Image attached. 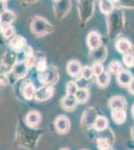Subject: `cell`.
Returning a JSON list of instances; mask_svg holds the SVG:
<instances>
[{
  "mask_svg": "<svg viewBox=\"0 0 134 150\" xmlns=\"http://www.w3.org/2000/svg\"><path fill=\"white\" fill-rule=\"evenodd\" d=\"M54 94V88H53L51 85H46V86H43L41 88L37 89L35 91V94H34V99L36 101H45V100H48L50 99L51 97L53 96Z\"/></svg>",
  "mask_w": 134,
  "mask_h": 150,
  "instance_id": "3957f363",
  "label": "cell"
},
{
  "mask_svg": "<svg viewBox=\"0 0 134 150\" xmlns=\"http://www.w3.org/2000/svg\"><path fill=\"white\" fill-rule=\"evenodd\" d=\"M78 85H77L76 82L74 81H70L67 83L66 85V93L67 94H72V95H74L75 93H76V91L78 90Z\"/></svg>",
  "mask_w": 134,
  "mask_h": 150,
  "instance_id": "d4e9b609",
  "label": "cell"
},
{
  "mask_svg": "<svg viewBox=\"0 0 134 150\" xmlns=\"http://www.w3.org/2000/svg\"><path fill=\"white\" fill-rule=\"evenodd\" d=\"M6 83H7V77L0 74V84H1V85H5Z\"/></svg>",
  "mask_w": 134,
  "mask_h": 150,
  "instance_id": "4dcf8cb0",
  "label": "cell"
},
{
  "mask_svg": "<svg viewBox=\"0 0 134 150\" xmlns=\"http://www.w3.org/2000/svg\"><path fill=\"white\" fill-rule=\"evenodd\" d=\"M25 121L28 126L35 128L36 126H38L41 122V114L38 111H35V110L30 111V112H28L27 115H26Z\"/></svg>",
  "mask_w": 134,
  "mask_h": 150,
  "instance_id": "52a82bcc",
  "label": "cell"
},
{
  "mask_svg": "<svg viewBox=\"0 0 134 150\" xmlns=\"http://www.w3.org/2000/svg\"><path fill=\"white\" fill-rule=\"evenodd\" d=\"M93 127L96 131H103L108 127V119L105 116H97L94 121Z\"/></svg>",
  "mask_w": 134,
  "mask_h": 150,
  "instance_id": "e0dca14e",
  "label": "cell"
},
{
  "mask_svg": "<svg viewBox=\"0 0 134 150\" xmlns=\"http://www.w3.org/2000/svg\"><path fill=\"white\" fill-rule=\"evenodd\" d=\"M38 79H39L41 83L46 84V85L51 83H55L58 79V72L56 68L47 67L45 70L38 73Z\"/></svg>",
  "mask_w": 134,
  "mask_h": 150,
  "instance_id": "7a4b0ae2",
  "label": "cell"
},
{
  "mask_svg": "<svg viewBox=\"0 0 134 150\" xmlns=\"http://www.w3.org/2000/svg\"><path fill=\"white\" fill-rule=\"evenodd\" d=\"M96 81L99 86L102 87V88H105V87L108 86L109 83H110V74H109L108 72L103 71L101 74L96 76Z\"/></svg>",
  "mask_w": 134,
  "mask_h": 150,
  "instance_id": "ac0fdd59",
  "label": "cell"
},
{
  "mask_svg": "<svg viewBox=\"0 0 134 150\" xmlns=\"http://www.w3.org/2000/svg\"><path fill=\"white\" fill-rule=\"evenodd\" d=\"M75 97H76L78 103H85L88 101L90 93L89 90L86 88H78V90L76 91V93L74 94Z\"/></svg>",
  "mask_w": 134,
  "mask_h": 150,
  "instance_id": "d6986e66",
  "label": "cell"
},
{
  "mask_svg": "<svg viewBox=\"0 0 134 150\" xmlns=\"http://www.w3.org/2000/svg\"><path fill=\"white\" fill-rule=\"evenodd\" d=\"M31 31L34 35L36 36H43L46 34H49L53 31L52 25L48 22L46 19L36 16L31 22Z\"/></svg>",
  "mask_w": 134,
  "mask_h": 150,
  "instance_id": "6da1fadb",
  "label": "cell"
},
{
  "mask_svg": "<svg viewBox=\"0 0 134 150\" xmlns=\"http://www.w3.org/2000/svg\"><path fill=\"white\" fill-rule=\"evenodd\" d=\"M60 150H69L68 148H62V149H60Z\"/></svg>",
  "mask_w": 134,
  "mask_h": 150,
  "instance_id": "836d02e7",
  "label": "cell"
},
{
  "mask_svg": "<svg viewBox=\"0 0 134 150\" xmlns=\"http://www.w3.org/2000/svg\"><path fill=\"white\" fill-rule=\"evenodd\" d=\"M15 14L10 10H5L3 13L0 14V26L11 25L15 21Z\"/></svg>",
  "mask_w": 134,
  "mask_h": 150,
  "instance_id": "9a60e30c",
  "label": "cell"
},
{
  "mask_svg": "<svg viewBox=\"0 0 134 150\" xmlns=\"http://www.w3.org/2000/svg\"><path fill=\"white\" fill-rule=\"evenodd\" d=\"M35 91H36V88L31 81L25 82L24 85L22 86V94H23L24 98L27 99V100H31L32 98H34Z\"/></svg>",
  "mask_w": 134,
  "mask_h": 150,
  "instance_id": "2e32d148",
  "label": "cell"
},
{
  "mask_svg": "<svg viewBox=\"0 0 134 150\" xmlns=\"http://www.w3.org/2000/svg\"><path fill=\"white\" fill-rule=\"evenodd\" d=\"M70 120L67 116L65 115H59L54 121L55 129L61 134H65L69 131L70 129Z\"/></svg>",
  "mask_w": 134,
  "mask_h": 150,
  "instance_id": "277c9868",
  "label": "cell"
},
{
  "mask_svg": "<svg viewBox=\"0 0 134 150\" xmlns=\"http://www.w3.org/2000/svg\"><path fill=\"white\" fill-rule=\"evenodd\" d=\"M28 70H29V67L27 66L25 61L17 62V63L14 64L13 67H12V74H13V76L15 77L16 79H21V78H24V77L27 75Z\"/></svg>",
  "mask_w": 134,
  "mask_h": 150,
  "instance_id": "5b68a950",
  "label": "cell"
},
{
  "mask_svg": "<svg viewBox=\"0 0 134 150\" xmlns=\"http://www.w3.org/2000/svg\"><path fill=\"white\" fill-rule=\"evenodd\" d=\"M115 48L119 53H121V54H125V53H128V52L131 51V49H132V45H131V42L128 39L122 38V39H119L117 42H116Z\"/></svg>",
  "mask_w": 134,
  "mask_h": 150,
  "instance_id": "4fadbf2b",
  "label": "cell"
},
{
  "mask_svg": "<svg viewBox=\"0 0 134 150\" xmlns=\"http://www.w3.org/2000/svg\"><path fill=\"white\" fill-rule=\"evenodd\" d=\"M123 62L124 64L126 65L127 67H133L134 66V56L132 53L128 52V53H125L123 54Z\"/></svg>",
  "mask_w": 134,
  "mask_h": 150,
  "instance_id": "cb8c5ba5",
  "label": "cell"
},
{
  "mask_svg": "<svg viewBox=\"0 0 134 150\" xmlns=\"http://www.w3.org/2000/svg\"><path fill=\"white\" fill-rule=\"evenodd\" d=\"M108 150H111V149H110V148H109V149H108Z\"/></svg>",
  "mask_w": 134,
  "mask_h": 150,
  "instance_id": "8d00e7d4",
  "label": "cell"
},
{
  "mask_svg": "<svg viewBox=\"0 0 134 150\" xmlns=\"http://www.w3.org/2000/svg\"><path fill=\"white\" fill-rule=\"evenodd\" d=\"M132 116H133V118H134V105L132 106Z\"/></svg>",
  "mask_w": 134,
  "mask_h": 150,
  "instance_id": "1f68e13d",
  "label": "cell"
},
{
  "mask_svg": "<svg viewBox=\"0 0 134 150\" xmlns=\"http://www.w3.org/2000/svg\"><path fill=\"white\" fill-rule=\"evenodd\" d=\"M127 87H128V91H129V92L134 95V77H132V79H131V81L129 82V84H128Z\"/></svg>",
  "mask_w": 134,
  "mask_h": 150,
  "instance_id": "f1b7e54d",
  "label": "cell"
},
{
  "mask_svg": "<svg viewBox=\"0 0 134 150\" xmlns=\"http://www.w3.org/2000/svg\"><path fill=\"white\" fill-rule=\"evenodd\" d=\"M87 45L91 50H96L100 48L102 45L101 35L96 31H91L87 35Z\"/></svg>",
  "mask_w": 134,
  "mask_h": 150,
  "instance_id": "8992f818",
  "label": "cell"
},
{
  "mask_svg": "<svg viewBox=\"0 0 134 150\" xmlns=\"http://www.w3.org/2000/svg\"><path fill=\"white\" fill-rule=\"evenodd\" d=\"M9 45L12 49L16 50V51H20V50H23L26 46V40L25 38L22 37V36H13V37L10 39V42H9Z\"/></svg>",
  "mask_w": 134,
  "mask_h": 150,
  "instance_id": "30bf717a",
  "label": "cell"
},
{
  "mask_svg": "<svg viewBox=\"0 0 134 150\" xmlns=\"http://www.w3.org/2000/svg\"><path fill=\"white\" fill-rule=\"evenodd\" d=\"M36 68H37L38 72H41L47 68L46 60L44 58H40V59H38V61H36Z\"/></svg>",
  "mask_w": 134,
  "mask_h": 150,
  "instance_id": "83f0119b",
  "label": "cell"
},
{
  "mask_svg": "<svg viewBox=\"0 0 134 150\" xmlns=\"http://www.w3.org/2000/svg\"><path fill=\"white\" fill-rule=\"evenodd\" d=\"M91 68H92V71H93L95 76L101 74L102 72L104 71V67H103V65H102L101 62H95V63L92 65Z\"/></svg>",
  "mask_w": 134,
  "mask_h": 150,
  "instance_id": "484cf974",
  "label": "cell"
},
{
  "mask_svg": "<svg viewBox=\"0 0 134 150\" xmlns=\"http://www.w3.org/2000/svg\"><path fill=\"white\" fill-rule=\"evenodd\" d=\"M0 31H1V34L3 35V37L6 39H11L15 33V29L13 28L12 25L0 26Z\"/></svg>",
  "mask_w": 134,
  "mask_h": 150,
  "instance_id": "44dd1931",
  "label": "cell"
},
{
  "mask_svg": "<svg viewBox=\"0 0 134 150\" xmlns=\"http://www.w3.org/2000/svg\"><path fill=\"white\" fill-rule=\"evenodd\" d=\"M61 105L65 110H73L76 108L77 105H78V101H77L75 95H72V94H66V96L62 99Z\"/></svg>",
  "mask_w": 134,
  "mask_h": 150,
  "instance_id": "ba28073f",
  "label": "cell"
},
{
  "mask_svg": "<svg viewBox=\"0 0 134 150\" xmlns=\"http://www.w3.org/2000/svg\"><path fill=\"white\" fill-rule=\"evenodd\" d=\"M126 106H127V101L123 96H113L109 100V107L111 109H115V108L126 109Z\"/></svg>",
  "mask_w": 134,
  "mask_h": 150,
  "instance_id": "7c38bea8",
  "label": "cell"
},
{
  "mask_svg": "<svg viewBox=\"0 0 134 150\" xmlns=\"http://www.w3.org/2000/svg\"><path fill=\"white\" fill-rule=\"evenodd\" d=\"M111 117L116 124H122L126 120V111L121 108L111 109Z\"/></svg>",
  "mask_w": 134,
  "mask_h": 150,
  "instance_id": "5bb4252c",
  "label": "cell"
},
{
  "mask_svg": "<svg viewBox=\"0 0 134 150\" xmlns=\"http://www.w3.org/2000/svg\"><path fill=\"white\" fill-rule=\"evenodd\" d=\"M97 145H98L99 150H108L110 148L109 142L107 141L106 139H103V138H99L97 140Z\"/></svg>",
  "mask_w": 134,
  "mask_h": 150,
  "instance_id": "4316f807",
  "label": "cell"
},
{
  "mask_svg": "<svg viewBox=\"0 0 134 150\" xmlns=\"http://www.w3.org/2000/svg\"><path fill=\"white\" fill-rule=\"evenodd\" d=\"M99 7H100V10L102 13L106 14V15L112 13V11L114 10V4L110 0H100Z\"/></svg>",
  "mask_w": 134,
  "mask_h": 150,
  "instance_id": "ffe728a7",
  "label": "cell"
},
{
  "mask_svg": "<svg viewBox=\"0 0 134 150\" xmlns=\"http://www.w3.org/2000/svg\"><path fill=\"white\" fill-rule=\"evenodd\" d=\"M81 77L83 79H85V80H90V79L93 77V71H92V68L91 67H88V66H85L82 68L81 70Z\"/></svg>",
  "mask_w": 134,
  "mask_h": 150,
  "instance_id": "603a6c76",
  "label": "cell"
},
{
  "mask_svg": "<svg viewBox=\"0 0 134 150\" xmlns=\"http://www.w3.org/2000/svg\"><path fill=\"white\" fill-rule=\"evenodd\" d=\"M110 1H112V2H118L119 0H110Z\"/></svg>",
  "mask_w": 134,
  "mask_h": 150,
  "instance_id": "d6a6232c",
  "label": "cell"
},
{
  "mask_svg": "<svg viewBox=\"0 0 134 150\" xmlns=\"http://www.w3.org/2000/svg\"><path fill=\"white\" fill-rule=\"evenodd\" d=\"M132 74L129 70H126V69H122L120 72L117 74V83L119 84L120 86H128L129 82L131 81L132 79Z\"/></svg>",
  "mask_w": 134,
  "mask_h": 150,
  "instance_id": "8fae6325",
  "label": "cell"
},
{
  "mask_svg": "<svg viewBox=\"0 0 134 150\" xmlns=\"http://www.w3.org/2000/svg\"><path fill=\"white\" fill-rule=\"evenodd\" d=\"M66 69H67L68 74H69L70 76L77 77L81 74L82 67L79 61H77V60H71V61L68 62Z\"/></svg>",
  "mask_w": 134,
  "mask_h": 150,
  "instance_id": "9c48e42d",
  "label": "cell"
},
{
  "mask_svg": "<svg viewBox=\"0 0 134 150\" xmlns=\"http://www.w3.org/2000/svg\"><path fill=\"white\" fill-rule=\"evenodd\" d=\"M5 10H6L5 2H3V1H1V0H0V14L3 13V12L5 11Z\"/></svg>",
  "mask_w": 134,
  "mask_h": 150,
  "instance_id": "f546056e",
  "label": "cell"
},
{
  "mask_svg": "<svg viewBox=\"0 0 134 150\" xmlns=\"http://www.w3.org/2000/svg\"><path fill=\"white\" fill-rule=\"evenodd\" d=\"M108 70L110 73L117 75L119 72L122 70V64H121L118 60H113V61H111L110 64H109Z\"/></svg>",
  "mask_w": 134,
  "mask_h": 150,
  "instance_id": "7402d4cb",
  "label": "cell"
},
{
  "mask_svg": "<svg viewBox=\"0 0 134 150\" xmlns=\"http://www.w3.org/2000/svg\"><path fill=\"white\" fill-rule=\"evenodd\" d=\"M55 1H60V0H55Z\"/></svg>",
  "mask_w": 134,
  "mask_h": 150,
  "instance_id": "d590c367",
  "label": "cell"
},
{
  "mask_svg": "<svg viewBox=\"0 0 134 150\" xmlns=\"http://www.w3.org/2000/svg\"><path fill=\"white\" fill-rule=\"evenodd\" d=\"M1 1H3V2H5V3H6V2L8 1V0H1Z\"/></svg>",
  "mask_w": 134,
  "mask_h": 150,
  "instance_id": "e575fe53",
  "label": "cell"
}]
</instances>
